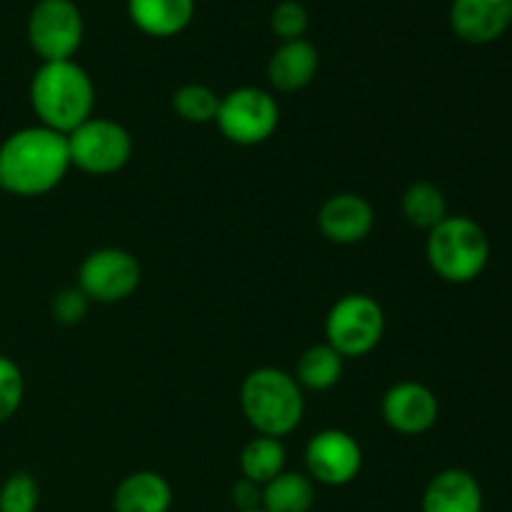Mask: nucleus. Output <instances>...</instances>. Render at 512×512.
Segmentation results:
<instances>
[{
    "label": "nucleus",
    "instance_id": "1",
    "mask_svg": "<svg viewBox=\"0 0 512 512\" xmlns=\"http://www.w3.org/2000/svg\"><path fill=\"white\" fill-rule=\"evenodd\" d=\"M68 135L45 125H30L10 133L0 143V190L15 198H40L68 175Z\"/></svg>",
    "mask_w": 512,
    "mask_h": 512
},
{
    "label": "nucleus",
    "instance_id": "2",
    "mask_svg": "<svg viewBox=\"0 0 512 512\" xmlns=\"http://www.w3.org/2000/svg\"><path fill=\"white\" fill-rule=\"evenodd\" d=\"M30 105L40 125L68 135L93 118L95 85L75 60L43 63L30 80Z\"/></svg>",
    "mask_w": 512,
    "mask_h": 512
},
{
    "label": "nucleus",
    "instance_id": "3",
    "mask_svg": "<svg viewBox=\"0 0 512 512\" xmlns=\"http://www.w3.org/2000/svg\"><path fill=\"white\" fill-rule=\"evenodd\" d=\"M240 408L250 428L265 438H285L300 425L305 413L303 388L295 375L280 368H258L245 375Z\"/></svg>",
    "mask_w": 512,
    "mask_h": 512
},
{
    "label": "nucleus",
    "instance_id": "4",
    "mask_svg": "<svg viewBox=\"0 0 512 512\" xmlns=\"http://www.w3.org/2000/svg\"><path fill=\"white\" fill-rule=\"evenodd\" d=\"M425 255H428L430 268L445 283H473L488 268V233L468 215H448L428 233Z\"/></svg>",
    "mask_w": 512,
    "mask_h": 512
},
{
    "label": "nucleus",
    "instance_id": "5",
    "mask_svg": "<svg viewBox=\"0 0 512 512\" xmlns=\"http://www.w3.org/2000/svg\"><path fill=\"white\" fill-rule=\"evenodd\" d=\"M383 333V308L365 293L343 295L325 318V343L343 358H363L373 353L383 340Z\"/></svg>",
    "mask_w": 512,
    "mask_h": 512
},
{
    "label": "nucleus",
    "instance_id": "6",
    "mask_svg": "<svg viewBox=\"0 0 512 512\" xmlns=\"http://www.w3.org/2000/svg\"><path fill=\"white\" fill-rule=\"evenodd\" d=\"M70 165L90 175H113L133 158V138L125 125L108 118H88L68 133Z\"/></svg>",
    "mask_w": 512,
    "mask_h": 512
},
{
    "label": "nucleus",
    "instance_id": "7",
    "mask_svg": "<svg viewBox=\"0 0 512 512\" xmlns=\"http://www.w3.org/2000/svg\"><path fill=\"white\" fill-rule=\"evenodd\" d=\"M215 123L230 143L245 145V148L260 145L273 138V133L278 130V100L268 90L253 88V85L235 88L220 98Z\"/></svg>",
    "mask_w": 512,
    "mask_h": 512
},
{
    "label": "nucleus",
    "instance_id": "8",
    "mask_svg": "<svg viewBox=\"0 0 512 512\" xmlns=\"http://www.w3.org/2000/svg\"><path fill=\"white\" fill-rule=\"evenodd\" d=\"M85 23L73 0H38L28 15V43L43 63L73 60Z\"/></svg>",
    "mask_w": 512,
    "mask_h": 512
},
{
    "label": "nucleus",
    "instance_id": "9",
    "mask_svg": "<svg viewBox=\"0 0 512 512\" xmlns=\"http://www.w3.org/2000/svg\"><path fill=\"white\" fill-rule=\"evenodd\" d=\"M143 270L138 258L123 248L93 250L78 270V288L90 303H123L138 290Z\"/></svg>",
    "mask_w": 512,
    "mask_h": 512
},
{
    "label": "nucleus",
    "instance_id": "10",
    "mask_svg": "<svg viewBox=\"0 0 512 512\" xmlns=\"http://www.w3.org/2000/svg\"><path fill=\"white\" fill-rule=\"evenodd\" d=\"M305 465L315 483L340 488L353 483L363 468L360 443L345 430H320L305 448Z\"/></svg>",
    "mask_w": 512,
    "mask_h": 512
},
{
    "label": "nucleus",
    "instance_id": "11",
    "mask_svg": "<svg viewBox=\"0 0 512 512\" xmlns=\"http://www.w3.org/2000/svg\"><path fill=\"white\" fill-rule=\"evenodd\" d=\"M440 403L433 390L415 380L395 383L383 395V420L400 435H423L438 423Z\"/></svg>",
    "mask_w": 512,
    "mask_h": 512
},
{
    "label": "nucleus",
    "instance_id": "12",
    "mask_svg": "<svg viewBox=\"0 0 512 512\" xmlns=\"http://www.w3.org/2000/svg\"><path fill=\"white\" fill-rule=\"evenodd\" d=\"M375 225V210L363 195L338 193L330 195L318 210V228L330 243L355 245L363 243Z\"/></svg>",
    "mask_w": 512,
    "mask_h": 512
},
{
    "label": "nucleus",
    "instance_id": "13",
    "mask_svg": "<svg viewBox=\"0 0 512 512\" xmlns=\"http://www.w3.org/2000/svg\"><path fill=\"white\" fill-rule=\"evenodd\" d=\"M512 23V0H453L450 25L465 43L498 40Z\"/></svg>",
    "mask_w": 512,
    "mask_h": 512
},
{
    "label": "nucleus",
    "instance_id": "14",
    "mask_svg": "<svg viewBox=\"0 0 512 512\" xmlns=\"http://www.w3.org/2000/svg\"><path fill=\"white\" fill-rule=\"evenodd\" d=\"M483 508V488L463 468L440 470L423 493V512H483Z\"/></svg>",
    "mask_w": 512,
    "mask_h": 512
},
{
    "label": "nucleus",
    "instance_id": "15",
    "mask_svg": "<svg viewBox=\"0 0 512 512\" xmlns=\"http://www.w3.org/2000/svg\"><path fill=\"white\" fill-rule=\"evenodd\" d=\"M318 73V50L305 38L288 40L268 60V80L280 93H295L313 83Z\"/></svg>",
    "mask_w": 512,
    "mask_h": 512
},
{
    "label": "nucleus",
    "instance_id": "16",
    "mask_svg": "<svg viewBox=\"0 0 512 512\" xmlns=\"http://www.w3.org/2000/svg\"><path fill=\"white\" fill-rule=\"evenodd\" d=\"M128 15L145 35L173 38L193 20L195 0H128Z\"/></svg>",
    "mask_w": 512,
    "mask_h": 512
},
{
    "label": "nucleus",
    "instance_id": "17",
    "mask_svg": "<svg viewBox=\"0 0 512 512\" xmlns=\"http://www.w3.org/2000/svg\"><path fill=\"white\" fill-rule=\"evenodd\" d=\"M173 488L155 470H138L120 480L113 495L115 512H170Z\"/></svg>",
    "mask_w": 512,
    "mask_h": 512
},
{
    "label": "nucleus",
    "instance_id": "18",
    "mask_svg": "<svg viewBox=\"0 0 512 512\" xmlns=\"http://www.w3.org/2000/svg\"><path fill=\"white\" fill-rule=\"evenodd\" d=\"M315 505V483L310 475L283 473L263 485L265 512H310Z\"/></svg>",
    "mask_w": 512,
    "mask_h": 512
},
{
    "label": "nucleus",
    "instance_id": "19",
    "mask_svg": "<svg viewBox=\"0 0 512 512\" xmlns=\"http://www.w3.org/2000/svg\"><path fill=\"white\" fill-rule=\"evenodd\" d=\"M345 358L338 350L330 348L328 343L313 345L305 350L295 368V380L303 390H315V393H325V390L335 388L343 378Z\"/></svg>",
    "mask_w": 512,
    "mask_h": 512
},
{
    "label": "nucleus",
    "instance_id": "20",
    "mask_svg": "<svg viewBox=\"0 0 512 512\" xmlns=\"http://www.w3.org/2000/svg\"><path fill=\"white\" fill-rule=\"evenodd\" d=\"M403 215L413 228L433 230L448 218V200L438 185L420 180L403 193Z\"/></svg>",
    "mask_w": 512,
    "mask_h": 512
},
{
    "label": "nucleus",
    "instance_id": "21",
    "mask_svg": "<svg viewBox=\"0 0 512 512\" xmlns=\"http://www.w3.org/2000/svg\"><path fill=\"white\" fill-rule=\"evenodd\" d=\"M285 470V445L278 438H258L250 440L240 453V473L243 478L253 480V483L265 485L273 478H278Z\"/></svg>",
    "mask_w": 512,
    "mask_h": 512
},
{
    "label": "nucleus",
    "instance_id": "22",
    "mask_svg": "<svg viewBox=\"0 0 512 512\" xmlns=\"http://www.w3.org/2000/svg\"><path fill=\"white\" fill-rule=\"evenodd\" d=\"M220 95L203 83H185L173 93V110L180 120L193 125L215 123Z\"/></svg>",
    "mask_w": 512,
    "mask_h": 512
},
{
    "label": "nucleus",
    "instance_id": "23",
    "mask_svg": "<svg viewBox=\"0 0 512 512\" xmlns=\"http://www.w3.org/2000/svg\"><path fill=\"white\" fill-rule=\"evenodd\" d=\"M40 503L38 480L25 470H15L0 485V512H35Z\"/></svg>",
    "mask_w": 512,
    "mask_h": 512
},
{
    "label": "nucleus",
    "instance_id": "24",
    "mask_svg": "<svg viewBox=\"0 0 512 512\" xmlns=\"http://www.w3.org/2000/svg\"><path fill=\"white\" fill-rule=\"evenodd\" d=\"M25 398V380L18 365L0 355V423H8Z\"/></svg>",
    "mask_w": 512,
    "mask_h": 512
},
{
    "label": "nucleus",
    "instance_id": "25",
    "mask_svg": "<svg viewBox=\"0 0 512 512\" xmlns=\"http://www.w3.org/2000/svg\"><path fill=\"white\" fill-rule=\"evenodd\" d=\"M270 28L283 43L300 40L308 30V10L298 0H283V3L275 5L273 15H270Z\"/></svg>",
    "mask_w": 512,
    "mask_h": 512
},
{
    "label": "nucleus",
    "instance_id": "26",
    "mask_svg": "<svg viewBox=\"0 0 512 512\" xmlns=\"http://www.w3.org/2000/svg\"><path fill=\"white\" fill-rule=\"evenodd\" d=\"M88 310L90 298L78 288V285L58 290V293L53 295V300H50V315H53V320L58 325H68V328L70 325L83 323Z\"/></svg>",
    "mask_w": 512,
    "mask_h": 512
},
{
    "label": "nucleus",
    "instance_id": "27",
    "mask_svg": "<svg viewBox=\"0 0 512 512\" xmlns=\"http://www.w3.org/2000/svg\"><path fill=\"white\" fill-rule=\"evenodd\" d=\"M233 503L238 512L258 510L260 503H263V485L253 483V480L248 478H240L238 483L233 485Z\"/></svg>",
    "mask_w": 512,
    "mask_h": 512
},
{
    "label": "nucleus",
    "instance_id": "28",
    "mask_svg": "<svg viewBox=\"0 0 512 512\" xmlns=\"http://www.w3.org/2000/svg\"><path fill=\"white\" fill-rule=\"evenodd\" d=\"M245 512H265L263 508H258V510H245Z\"/></svg>",
    "mask_w": 512,
    "mask_h": 512
}]
</instances>
